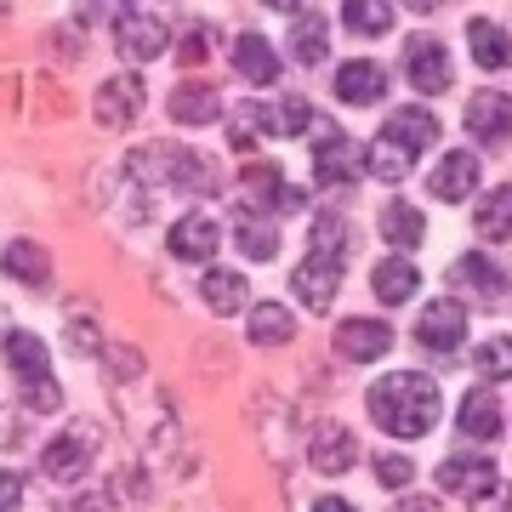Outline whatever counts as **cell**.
Wrapping results in <instances>:
<instances>
[{"label":"cell","instance_id":"cell-1","mask_svg":"<svg viewBox=\"0 0 512 512\" xmlns=\"http://www.w3.org/2000/svg\"><path fill=\"white\" fill-rule=\"evenodd\" d=\"M365 404H370V416H376V427L393 433V439H427L439 410H444L439 382L421 376V370H393V376H382V382L370 387Z\"/></svg>","mask_w":512,"mask_h":512},{"label":"cell","instance_id":"cell-2","mask_svg":"<svg viewBox=\"0 0 512 512\" xmlns=\"http://www.w3.org/2000/svg\"><path fill=\"white\" fill-rule=\"evenodd\" d=\"M131 177L137 183H171V188H194V183L211 188V165L177 143H148L131 154Z\"/></svg>","mask_w":512,"mask_h":512},{"label":"cell","instance_id":"cell-3","mask_svg":"<svg viewBox=\"0 0 512 512\" xmlns=\"http://www.w3.org/2000/svg\"><path fill=\"white\" fill-rule=\"evenodd\" d=\"M308 205V194L296 183H285L279 165H245L239 171V211H256V217H296Z\"/></svg>","mask_w":512,"mask_h":512},{"label":"cell","instance_id":"cell-4","mask_svg":"<svg viewBox=\"0 0 512 512\" xmlns=\"http://www.w3.org/2000/svg\"><path fill=\"white\" fill-rule=\"evenodd\" d=\"M365 177V148L353 143L342 126H319V148H313V183L319 188H353Z\"/></svg>","mask_w":512,"mask_h":512},{"label":"cell","instance_id":"cell-5","mask_svg":"<svg viewBox=\"0 0 512 512\" xmlns=\"http://www.w3.org/2000/svg\"><path fill=\"white\" fill-rule=\"evenodd\" d=\"M97 421H74L69 433H57L52 444H46V456H40V473L52 478V484H80V473L92 467L97 456Z\"/></svg>","mask_w":512,"mask_h":512},{"label":"cell","instance_id":"cell-6","mask_svg":"<svg viewBox=\"0 0 512 512\" xmlns=\"http://www.w3.org/2000/svg\"><path fill=\"white\" fill-rule=\"evenodd\" d=\"M165 23L154 18V12H143V6H120L114 12V46H120V57H131V63H154V57H165Z\"/></svg>","mask_w":512,"mask_h":512},{"label":"cell","instance_id":"cell-7","mask_svg":"<svg viewBox=\"0 0 512 512\" xmlns=\"http://www.w3.org/2000/svg\"><path fill=\"white\" fill-rule=\"evenodd\" d=\"M416 342L433 353H456L467 342V308H461L456 296H444V302H427L416 319Z\"/></svg>","mask_w":512,"mask_h":512},{"label":"cell","instance_id":"cell-8","mask_svg":"<svg viewBox=\"0 0 512 512\" xmlns=\"http://www.w3.org/2000/svg\"><path fill=\"white\" fill-rule=\"evenodd\" d=\"M291 285H296V302L313 313H330L336 291H342V262H330V256H302L291 268Z\"/></svg>","mask_w":512,"mask_h":512},{"label":"cell","instance_id":"cell-9","mask_svg":"<svg viewBox=\"0 0 512 512\" xmlns=\"http://www.w3.org/2000/svg\"><path fill=\"white\" fill-rule=\"evenodd\" d=\"M404 74H410V86H416L421 97H439L450 92V52H444L439 40H410L404 46Z\"/></svg>","mask_w":512,"mask_h":512},{"label":"cell","instance_id":"cell-10","mask_svg":"<svg viewBox=\"0 0 512 512\" xmlns=\"http://www.w3.org/2000/svg\"><path fill=\"white\" fill-rule=\"evenodd\" d=\"M143 80L137 74H114V80H103L97 86V103H92V114H97V126H109V131H120V126H131L137 120V109H143Z\"/></svg>","mask_w":512,"mask_h":512},{"label":"cell","instance_id":"cell-11","mask_svg":"<svg viewBox=\"0 0 512 512\" xmlns=\"http://www.w3.org/2000/svg\"><path fill=\"white\" fill-rule=\"evenodd\" d=\"M461 120H467V137H478V143H507L512 137V97L507 92H473Z\"/></svg>","mask_w":512,"mask_h":512},{"label":"cell","instance_id":"cell-12","mask_svg":"<svg viewBox=\"0 0 512 512\" xmlns=\"http://www.w3.org/2000/svg\"><path fill=\"white\" fill-rule=\"evenodd\" d=\"M353 461H359V439H353L342 421H325V427L313 433V444H308V467L325 473V478H336V473H348Z\"/></svg>","mask_w":512,"mask_h":512},{"label":"cell","instance_id":"cell-13","mask_svg":"<svg viewBox=\"0 0 512 512\" xmlns=\"http://www.w3.org/2000/svg\"><path fill=\"white\" fill-rule=\"evenodd\" d=\"M495 484H501V473H495V461H484V456H444L439 461V490H450V495L478 501V495L495 490Z\"/></svg>","mask_w":512,"mask_h":512},{"label":"cell","instance_id":"cell-14","mask_svg":"<svg viewBox=\"0 0 512 512\" xmlns=\"http://www.w3.org/2000/svg\"><path fill=\"white\" fill-rule=\"evenodd\" d=\"M473 188H478V154H467V148L444 154L439 171L427 177V194H433V200H444V205H461Z\"/></svg>","mask_w":512,"mask_h":512},{"label":"cell","instance_id":"cell-15","mask_svg":"<svg viewBox=\"0 0 512 512\" xmlns=\"http://www.w3.org/2000/svg\"><path fill=\"white\" fill-rule=\"evenodd\" d=\"M336 97L342 103H382L387 97V69L376 57H348L336 69Z\"/></svg>","mask_w":512,"mask_h":512},{"label":"cell","instance_id":"cell-16","mask_svg":"<svg viewBox=\"0 0 512 512\" xmlns=\"http://www.w3.org/2000/svg\"><path fill=\"white\" fill-rule=\"evenodd\" d=\"M165 109H171V120H177V126H211V120L222 114V92L211 86V80H183V86L171 92V103H165Z\"/></svg>","mask_w":512,"mask_h":512},{"label":"cell","instance_id":"cell-17","mask_svg":"<svg viewBox=\"0 0 512 512\" xmlns=\"http://www.w3.org/2000/svg\"><path fill=\"white\" fill-rule=\"evenodd\" d=\"M222 245V228L205 211H194V217L171 222V256H183V262H211Z\"/></svg>","mask_w":512,"mask_h":512},{"label":"cell","instance_id":"cell-18","mask_svg":"<svg viewBox=\"0 0 512 512\" xmlns=\"http://www.w3.org/2000/svg\"><path fill=\"white\" fill-rule=\"evenodd\" d=\"M336 348L348 353V359H359V365H370V359H382L393 348V330L382 319H342L336 325Z\"/></svg>","mask_w":512,"mask_h":512},{"label":"cell","instance_id":"cell-19","mask_svg":"<svg viewBox=\"0 0 512 512\" xmlns=\"http://www.w3.org/2000/svg\"><path fill=\"white\" fill-rule=\"evenodd\" d=\"M456 427H461V439H501V399H495L490 387H473V393H467V399H461V410H456Z\"/></svg>","mask_w":512,"mask_h":512},{"label":"cell","instance_id":"cell-20","mask_svg":"<svg viewBox=\"0 0 512 512\" xmlns=\"http://www.w3.org/2000/svg\"><path fill=\"white\" fill-rule=\"evenodd\" d=\"M6 365H12L18 382H46L52 376V348L40 342L35 330H12L6 336Z\"/></svg>","mask_w":512,"mask_h":512},{"label":"cell","instance_id":"cell-21","mask_svg":"<svg viewBox=\"0 0 512 512\" xmlns=\"http://www.w3.org/2000/svg\"><path fill=\"white\" fill-rule=\"evenodd\" d=\"M0 268H6L12 285H46V279H52V256H46L40 239H12L6 256H0Z\"/></svg>","mask_w":512,"mask_h":512},{"label":"cell","instance_id":"cell-22","mask_svg":"<svg viewBox=\"0 0 512 512\" xmlns=\"http://www.w3.org/2000/svg\"><path fill=\"white\" fill-rule=\"evenodd\" d=\"M382 137L416 154V148H433V143H439V120H433L427 109H393V114H387V126H382Z\"/></svg>","mask_w":512,"mask_h":512},{"label":"cell","instance_id":"cell-23","mask_svg":"<svg viewBox=\"0 0 512 512\" xmlns=\"http://www.w3.org/2000/svg\"><path fill=\"white\" fill-rule=\"evenodd\" d=\"M467 46H473L478 69H507V63H512V35L495 18H473V23H467Z\"/></svg>","mask_w":512,"mask_h":512},{"label":"cell","instance_id":"cell-24","mask_svg":"<svg viewBox=\"0 0 512 512\" xmlns=\"http://www.w3.org/2000/svg\"><path fill=\"white\" fill-rule=\"evenodd\" d=\"M200 296H205V308L211 313H239L245 308V296H251V279L234 274V268H205Z\"/></svg>","mask_w":512,"mask_h":512},{"label":"cell","instance_id":"cell-25","mask_svg":"<svg viewBox=\"0 0 512 512\" xmlns=\"http://www.w3.org/2000/svg\"><path fill=\"white\" fill-rule=\"evenodd\" d=\"M245 330H251L256 348H285V342L296 336V319H291L285 302H256L251 319H245Z\"/></svg>","mask_w":512,"mask_h":512},{"label":"cell","instance_id":"cell-26","mask_svg":"<svg viewBox=\"0 0 512 512\" xmlns=\"http://www.w3.org/2000/svg\"><path fill=\"white\" fill-rule=\"evenodd\" d=\"M234 69L251 80V86H274L279 80V57H274V46L262 35H239L234 40Z\"/></svg>","mask_w":512,"mask_h":512},{"label":"cell","instance_id":"cell-27","mask_svg":"<svg viewBox=\"0 0 512 512\" xmlns=\"http://www.w3.org/2000/svg\"><path fill=\"white\" fill-rule=\"evenodd\" d=\"M382 239L393 245V251H416L421 239H427V222H421L416 205L387 200V205H382Z\"/></svg>","mask_w":512,"mask_h":512},{"label":"cell","instance_id":"cell-28","mask_svg":"<svg viewBox=\"0 0 512 512\" xmlns=\"http://www.w3.org/2000/svg\"><path fill=\"white\" fill-rule=\"evenodd\" d=\"M325 46H330V23H325V12L302 6V12L291 18V57H296V63H319V57H325Z\"/></svg>","mask_w":512,"mask_h":512},{"label":"cell","instance_id":"cell-29","mask_svg":"<svg viewBox=\"0 0 512 512\" xmlns=\"http://www.w3.org/2000/svg\"><path fill=\"white\" fill-rule=\"evenodd\" d=\"M421 285V274L404 262V256H387V262H376V279H370V291L382 296L387 308H399V302H410Z\"/></svg>","mask_w":512,"mask_h":512},{"label":"cell","instance_id":"cell-30","mask_svg":"<svg viewBox=\"0 0 512 512\" xmlns=\"http://www.w3.org/2000/svg\"><path fill=\"white\" fill-rule=\"evenodd\" d=\"M450 279H456V285H473L478 302H501V291H507V274H501L495 262H484V256H456Z\"/></svg>","mask_w":512,"mask_h":512},{"label":"cell","instance_id":"cell-31","mask_svg":"<svg viewBox=\"0 0 512 512\" xmlns=\"http://www.w3.org/2000/svg\"><path fill=\"white\" fill-rule=\"evenodd\" d=\"M234 239H239V251L251 256V262H274V256H279L274 222L256 217V211H239V217H234Z\"/></svg>","mask_w":512,"mask_h":512},{"label":"cell","instance_id":"cell-32","mask_svg":"<svg viewBox=\"0 0 512 512\" xmlns=\"http://www.w3.org/2000/svg\"><path fill=\"white\" fill-rule=\"evenodd\" d=\"M262 114V131H274V137H296V131L313 126V109L308 97H279V103H256Z\"/></svg>","mask_w":512,"mask_h":512},{"label":"cell","instance_id":"cell-33","mask_svg":"<svg viewBox=\"0 0 512 512\" xmlns=\"http://www.w3.org/2000/svg\"><path fill=\"white\" fill-rule=\"evenodd\" d=\"M478 239H512V188H490L473 211Z\"/></svg>","mask_w":512,"mask_h":512},{"label":"cell","instance_id":"cell-34","mask_svg":"<svg viewBox=\"0 0 512 512\" xmlns=\"http://www.w3.org/2000/svg\"><path fill=\"white\" fill-rule=\"evenodd\" d=\"M410 165H416V154L399 143H387V137H376V143L365 148V171L370 177H382V183H404L410 177Z\"/></svg>","mask_w":512,"mask_h":512},{"label":"cell","instance_id":"cell-35","mask_svg":"<svg viewBox=\"0 0 512 512\" xmlns=\"http://www.w3.org/2000/svg\"><path fill=\"white\" fill-rule=\"evenodd\" d=\"M342 23L353 35H387L393 29V6L387 0H342Z\"/></svg>","mask_w":512,"mask_h":512},{"label":"cell","instance_id":"cell-36","mask_svg":"<svg viewBox=\"0 0 512 512\" xmlns=\"http://www.w3.org/2000/svg\"><path fill=\"white\" fill-rule=\"evenodd\" d=\"M313 256H330V262L348 256V217H336V211L313 217Z\"/></svg>","mask_w":512,"mask_h":512},{"label":"cell","instance_id":"cell-37","mask_svg":"<svg viewBox=\"0 0 512 512\" xmlns=\"http://www.w3.org/2000/svg\"><path fill=\"white\" fill-rule=\"evenodd\" d=\"M473 365L484 382H507L512 376V336H495V342H484V348L473 353Z\"/></svg>","mask_w":512,"mask_h":512},{"label":"cell","instance_id":"cell-38","mask_svg":"<svg viewBox=\"0 0 512 512\" xmlns=\"http://www.w3.org/2000/svg\"><path fill=\"white\" fill-rule=\"evenodd\" d=\"M256 131H262V114H256V103H245V109L228 120V143H234V148H256Z\"/></svg>","mask_w":512,"mask_h":512},{"label":"cell","instance_id":"cell-39","mask_svg":"<svg viewBox=\"0 0 512 512\" xmlns=\"http://www.w3.org/2000/svg\"><path fill=\"white\" fill-rule=\"evenodd\" d=\"M23 404H29V410H40V416H52L57 404H63V393H57L52 376H46V382H23Z\"/></svg>","mask_w":512,"mask_h":512},{"label":"cell","instance_id":"cell-40","mask_svg":"<svg viewBox=\"0 0 512 512\" xmlns=\"http://www.w3.org/2000/svg\"><path fill=\"white\" fill-rule=\"evenodd\" d=\"M376 478H382L387 490H404V484H410V461L404 456H376Z\"/></svg>","mask_w":512,"mask_h":512},{"label":"cell","instance_id":"cell-41","mask_svg":"<svg viewBox=\"0 0 512 512\" xmlns=\"http://www.w3.org/2000/svg\"><path fill=\"white\" fill-rule=\"evenodd\" d=\"M473 512H512V484L507 478H501V484H495V490H484L473 501Z\"/></svg>","mask_w":512,"mask_h":512},{"label":"cell","instance_id":"cell-42","mask_svg":"<svg viewBox=\"0 0 512 512\" xmlns=\"http://www.w3.org/2000/svg\"><path fill=\"white\" fill-rule=\"evenodd\" d=\"M205 52H211V35H205V29H188V35H183V63H188V69H200Z\"/></svg>","mask_w":512,"mask_h":512},{"label":"cell","instance_id":"cell-43","mask_svg":"<svg viewBox=\"0 0 512 512\" xmlns=\"http://www.w3.org/2000/svg\"><path fill=\"white\" fill-rule=\"evenodd\" d=\"M18 507H23V478L0 473V512H18Z\"/></svg>","mask_w":512,"mask_h":512},{"label":"cell","instance_id":"cell-44","mask_svg":"<svg viewBox=\"0 0 512 512\" xmlns=\"http://www.w3.org/2000/svg\"><path fill=\"white\" fill-rule=\"evenodd\" d=\"M18 439H23V427H18L12 416H0V450H12Z\"/></svg>","mask_w":512,"mask_h":512},{"label":"cell","instance_id":"cell-45","mask_svg":"<svg viewBox=\"0 0 512 512\" xmlns=\"http://www.w3.org/2000/svg\"><path fill=\"white\" fill-rule=\"evenodd\" d=\"M393 512H439V501H416V495H404Z\"/></svg>","mask_w":512,"mask_h":512},{"label":"cell","instance_id":"cell-46","mask_svg":"<svg viewBox=\"0 0 512 512\" xmlns=\"http://www.w3.org/2000/svg\"><path fill=\"white\" fill-rule=\"evenodd\" d=\"M313 512H359V507H353V501H342V495H325Z\"/></svg>","mask_w":512,"mask_h":512}]
</instances>
